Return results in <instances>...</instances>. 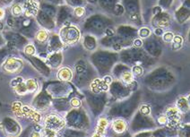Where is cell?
<instances>
[{"instance_id":"21","label":"cell","mask_w":190,"mask_h":137,"mask_svg":"<svg viewBox=\"0 0 190 137\" xmlns=\"http://www.w3.org/2000/svg\"><path fill=\"white\" fill-rule=\"evenodd\" d=\"M74 14H75V16H77L79 18L83 17L84 15V14H85V9L84 7H82V6H77V7L74 8Z\"/></svg>"},{"instance_id":"9","label":"cell","mask_w":190,"mask_h":137,"mask_svg":"<svg viewBox=\"0 0 190 137\" xmlns=\"http://www.w3.org/2000/svg\"><path fill=\"white\" fill-rule=\"evenodd\" d=\"M57 78L62 82H69L73 78V71L69 67H62L57 72Z\"/></svg>"},{"instance_id":"14","label":"cell","mask_w":190,"mask_h":137,"mask_svg":"<svg viewBox=\"0 0 190 137\" xmlns=\"http://www.w3.org/2000/svg\"><path fill=\"white\" fill-rule=\"evenodd\" d=\"M25 84L28 90V93H33L38 89V82L34 79H27L25 81Z\"/></svg>"},{"instance_id":"30","label":"cell","mask_w":190,"mask_h":137,"mask_svg":"<svg viewBox=\"0 0 190 137\" xmlns=\"http://www.w3.org/2000/svg\"><path fill=\"white\" fill-rule=\"evenodd\" d=\"M40 135V134H38V133H33V134H31V136H39Z\"/></svg>"},{"instance_id":"1","label":"cell","mask_w":190,"mask_h":137,"mask_svg":"<svg viewBox=\"0 0 190 137\" xmlns=\"http://www.w3.org/2000/svg\"><path fill=\"white\" fill-rule=\"evenodd\" d=\"M59 37L61 41L67 45H74L76 44L81 38L80 30L75 26H65L59 31Z\"/></svg>"},{"instance_id":"3","label":"cell","mask_w":190,"mask_h":137,"mask_svg":"<svg viewBox=\"0 0 190 137\" xmlns=\"http://www.w3.org/2000/svg\"><path fill=\"white\" fill-rule=\"evenodd\" d=\"M24 67L23 60L15 57H11L5 60L3 65V69L8 74H18Z\"/></svg>"},{"instance_id":"13","label":"cell","mask_w":190,"mask_h":137,"mask_svg":"<svg viewBox=\"0 0 190 137\" xmlns=\"http://www.w3.org/2000/svg\"><path fill=\"white\" fill-rule=\"evenodd\" d=\"M35 39L39 43H44L48 40V34L47 30H45L44 29H41L38 30V32L35 35Z\"/></svg>"},{"instance_id":"29","label":"cell","mask_w":190,"mask_h":137,"mask_svg":"<svg viewBox=\"0 0 190 137\" xmlns=\"http://www.w3.org/2000/svg\"><path fill=\"white\" fill-rule=\"evenodd\" d=\"M103 80H104L103 82H105L106 84H108V85H109V84H110V83L111 82V78H110V76H107V77H105V78H104Z\"/></svg>"},{"instance_id":"16","label":"cell","mask_w":190,"mask_h":137,"mask_svg":"<svg viewBox=\"0 0 190 137\" xmlns=\"http://www.w3.org/2000/svg\"><path fill=\"white\" fill-rule=\"evenodd\" d=\"M11 13L14 16H20L24 14V7L21 4H15L11 8Z\"/></svg>"},{"instance_id":"15","label":"cell","mask_w":190,"mask_h":137,"mask_svg":"<svg viewBox=\"0 0 190 137\" xmlns=\"http://www.w3.org/2000/svg\"><path fill=\"white\" fill-rule=\"evenodd\" d=\"M134 75L131 72H128V71H125L121 74L120 75V79L121 81L126 83V84H130L134 82Z\"/></svg>"},{"instance_id":"12","label":"cell","mask_w":190,"mask_h":137,"mask_svg":"<svg viewBox=\"0 0 190 137\" xmlns=\"http://www.w3.org/2000/svg\"><path fill=\"white\" fill-rule=\"evenodd\" d=\"M12 111L13 113L19 117H24V110H23V105L20 101H15L12 104Z\"/></svg>"},{"instance_id":"17","label":"cell","mask_w":190,"mask_h":137,"mask_svg":"<svg viewBox=\"0 0 190 137\" xmlns=\"http://www.w3.org/2000/svg\"><path fill=\"white\" fill-rule=\"evenodd\" d=\"M151 30L147 27L141 28L138 31V35L141 39H145V38H148L150 35H151Z\"/></svg>"},{"instance_id":"10","label":"cell","mask_w":190,"mask_h":137,"mask_svg":"<svg viewBox=\"0 0 190 137\" xmlns=\"http://www.w3.org/2000/svg\"><path fill=\"white\" fill-rule=\"evenodd\" d=\"M127 127V124L125 120L119 118L113 121L112 123V129L114 130L115 133L117 134H122L126 130Z\"/></svg>"},{"instance_id":"4","label":"cell","mask_w":190,"mask_h":137,"mask_svg":"<svg viewBox=\"0 0 190 137\" xmlns=\"http://www.w3.org/2000/svg\"><path fill=\"white\" fill-rule=\"evenodd\" d=\"M24 14L27 17L36 16L39 11V4L36 0H26L23 4Z\"/></svg>"},{"instance_id":"23","label":"cell","mask_w":190,"mask_h":137,"mask_svg":"<svg viewBox=\"0 0 190 137\" xmlns=\"http://www.w3.org/2000/svg\"><path fill=\"white\" fill-rule=\"evenodd\" d=\"M139 110H140V113L143 116H149L151 113V109L147 105H142Z\"/></svg>"},{"instance_id":"27","label":"cell","mask_w":190,"mask_h":137,"mask_svg":"<svg viewBox=\"0 0 190 137\" xmlns=\"http://www.w3.org/2000/svg\"><path fill=\"white\" fill-rule=\"evenodd\" d=\"M142 42L140 39H136V40L134 41V45H135V47H136V48H140V47L142 46Z\"/></svg>"},{"instance_id":"8","label":"cell","mask_w":190,"mask_h":137,"mask_svg":"<svg viewBox=\"0 0 190 137\" xmlns=\"http://www.w3.org/2000/svg\"><path fill=\"white\" fill-rule=\"evenodd\" d=\"M109 126V121L107 118L102 117L98 121V125L96 127V131L93 134V136H102L105 135L106 129Z\"/></svg>"},{"instance_id":"5","label":"cell","mask_w":190,"mask_h":137,"mask_svg":"<svg viewBox=\"0 0 190 137\" xmlns=\"http://www.w3.org/2000/svg\"><path fill=\"white\" fill-rule=\"evenodd\" d=\"M165 116H167V123H169V125L171 126H175L178 123H179L180 119H181V116H180V112L177 108H169L165 112Z\"/></svg>"},{"instance_id":"2","label":"cell","mask_w":190,"mask_h":137,"mask_svg":"<svg viewBox=\"0 0 190 137\" xmlns=\"http://www.w3.org/2000/svg\"><path fill=\"white\" fill-rule=\"evenodd\" d=\"M65 126H66L65 120L58 115L50 114L45 117V120H44L45 128L58 132V131L62 130L65 127Z\"/></svg>"},{"instance_id":"28","label":"cell","mask_w":190,"mask_h":137,"mask_svg":"<svg viewBox=\"0 0 190 137\" xmlns=\"http://www.w3.org/2000/svg\"><path fill=\"white\" fill-rule=\"evenodd\" d=\"M5 10H4L2 7H0V21L4 19V17H5Z\"/></svg>"},{"instance_id":"7","label":"cell","mask_w":190,"mask_h":137,"mask_svg":"<svg viewBox=\"0 0 190 137\" xmlns=\"http://www.w3.org/2000/svg\"><path fill=\"white\" fill-rule=\"evenodd\" d=\"M23 110H24V115L25 117L30 118L32 120L34 123H39L41 119V115L29 106H23Z\"/></svg>"},{"instance_id":"18","label":"cell","mask_w":190,"mask_h":137,"mask_svg":"<svg viewBox=\"0 0 190 137\" xmlns=\"http://www.w3.org/2000/svg\"><path fill=\"white\" fill-rule=\"evenodd\" d=\"M173 38H174V34L171 31H166L162 35V40L166 43H171L173 40Z\"/></svg>"},{"instance_id":"6","label":"cell","mask_w":190,"mask_h":137,"mask_svg":"<svg viewBox=\"0 0 190 137\" xmlns=\"http://www.w3.org/2000/svg\"><path fill=\"white\" fill-rule=\"evenodd\" d=\"M15 92L18 95H25L28 93V90L26 87L25 82H24V79L22 77H17L15 79H14V81L11 83Z\"/></svg>"},{"instance_id":"11","label":"cell","mask_w":190,"mask_h":137,"mask_svg":"<svg viewBox=\"0 0 190 137\" xmlns=\"http://www.w3.org/2000/svg\"><path fill=\"white\" fill-rule=\"evenodd\" d=\"M177 109L181 113H187L189 110V102L186 98H180L177 101Z\"/></svg>"},{"instance_id":"26","label":"cell","mask_w":190,"mask_h":137,"mask_svg":"<svg viewBox=\"0 0 190 137\" xmlns=\"http://www.w3.org/2000/svg\"><path fill=\"white\" fill-rule=\"evenodd\" d=\"M167 121H168V119H167V116L165 115H162L161 116L158 117V122L161 125H165L167 123Z\"/></svg>"},{"instance_id":"19","label":"cell","mask_w":190,"mask_h":137,"mask_svg":"<svg viewBox=\"0 0 190 137\" xmlns=\"http://www.w3.org/2000/svg\"><path fill=\"white\" fill-rule=\"evenodd\" d=\"M24 53L27 56H33L35 55L36 53V49H35V47L31 44H29L27 45L25 48H24Z\"/></svg>"},{"instance_id":"22","label":"cell","mask_w":190,"mask_h":137,"mask_svg":"<svg viewBox=\"0 0 190 137\" xmlns=\"http://www.w3.org/2000/svg\"><path fill=\"white\" fill-rule=\"evenodd\" d=\"M70 105H71L72 108H74V109H78V108L81 107L82 102H81V100L78 98H73L70 100Z\"/></svg>"},{"instance_id":"24","label":"cell","mask_w":190,"mask_h":137,"mask_svg":"<svg viewBox=\"0 0 190 137\" xmlns=\"http://www.w3.org/2000/svg\"><path fill=\"white\" fill-rule=\"evenodd\" d=\"M172 42L176 45H179L181 46L182 43H183V38L180 36V35H174V38H173V40Z\"/></svg>"},{"instance_id":"25","label":"cell","mask_w":190,"mask_h":137,"mask_svg":"<svg viewBox=\"0 0 190 137\" xmlns=\"http://www.w3.org/2000/svg\"><path fill=\"white\" fill-rule=\"evenodd\" d=\"M43 135H46V136H56V135H57V132L48 129V128H44L43 129Z\"/></svg>"},{"instance_id":"20","label":"cell","mask_w":190,"mask_h":137,"mask_svg":"<svg viewBox=\"0 0 190 137\" xmlns=\"http://www.w3.org/2000/svg\"><path fill=\"white\" fill-rule=\"evenodd\" d=\"M132 74L134 76H141L143 74V69L140 65H136L132 68Z\"/></svg>"}]
</instances>
